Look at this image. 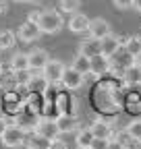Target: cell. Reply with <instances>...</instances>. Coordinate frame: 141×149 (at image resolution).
I'll list each match as a JSON object with an SVG mask.
<instances>
[{"label":"cell","instance_id":"cell-1","mask_svg":"<svg viewBox=\"0 0 141 149\" xmlns=\"http://www.w3.org/2000/svg\"><path fill=\"white\" fill-rule=\"evenodd\" d=\"M62 25L64 23H62L60 13H56V10H42V17L38 21V27L42 29V33H48V35L58 33Z\"/></svg>","mask_w":141,"mask_h":149},{"label":"cell","instance_id":"cell-2","mask_svg":"<svg viewBox=\"0 0 141 149\" xmlns=\"http://www.w3.org/2000/svg\"><path fill=\"white\" fill-rule=\"evenodd\" d=\"M0 139H2V145H4V147L15 149V147L25 145L27 133H25L21 126H17V124H8V126H6V130H4V135L0 137Z\"/></svg>","mask_w":141,"mask_h":149},{"label":"cell","instance_id":"cell-3","mask_svg":"<svg viewBox=\"0 0 141 149\" xmlns=\"http://www.w3.org/2000/svg\"><path fill=\"white\" fill-rule=\"evenodd\" d=\"M64 68H66V66H64L60 60H48V64H46L44 70H42V74L46 77V81H48L50 85H58V83L62 81Z\"/></svg>","mask_w":141,"mask_h":149},{"label":"cell","instance_id":"cell-4","mask_svg":"<svg viewBox=\"0 0 141 149\" xmlns=\"http://www.w3.org/2000/svg\"><path fill=\"white\" fill-rule=\"evenodd\" d=\"M83 81H85V74H81V72L75 70L73 66H68V68H64V74H62L60 85H62L66 91H75V89H79V87L83 85Z\"/></svg>","mask_w":141,"mask_h":149},{"label":"cell","instance_id":"cell-5","mask_svg":"<svg viewBox=\"0 0 141 149\" xmlns=\"http://www.w3.org/2000/svg\"><path fill=\"white\" fill-rule=\"evenodd\" d=\"M17 37H19L21 42L25 44H31V42H38L40 37H42V29L38 27V23H31V21H25L19 31H17Z\"/></svg>","mask_w":141,"mask_h":149},{"label":"cell","instance_id":"cell-6","mask_svg":"<svg viewBox=\"0 0 141 149\" xmlns=\"http://www.w3.org/2000/svg\"><path fill=\"white\" fill-rule=\"evenodd\" d=\"M110 62H112V66H110V68H114V70H118V72L122 74L129 66H133V64H135V56H131L125 48H120V50L112 56V58H110Z\"/></svg>","mask_w":141,"mask_h":149},{"label":"cell","instance_id":"cell-7","mask_svg":"<svg viewBox=\"0 0 141 149\" xmlns=\"http://www.w3.org/2000/svg\"><path fill=\"white\" fill-rule=\"evenodd\" d=\"M35 133H40L42 137H46V139H50V141H54V139H58L60 130H58V124H56L54 118H40L38 126H35Z\"/></svg>","mask_w":141,"mask_h":149},{"label":"cell","instance_id":"cell-8","mask_svg":"<svg viewBox=\"0 0 141 149\" xmlns=\"http://www.w3.org/2000/svg\"><path fill=\"white\" fill-rule=\"evenodd\" d=\"M27 56H29V70H33V72H42V70H44V66H46V64H48V60H50L48 52H46V50H42V48L31 50Z\"/></svg>","mask_w":141,"mask_h":149},{"label":"cell","instance_id":"cell-9","mask_svg":"<svg viewBox=\"0 0 141 149\" xmlns=\"http://www.w3.org/2000/svg\"><path fill=\"white\" fill-rule=\"evenodd\" d=\"M87 33H89V37H96V40H104V37H108V35L112 33V29H110V23H108V21H104V19H91Z\"/></svg>","mask_w":141,"mask_h":149},{"label":"cell","instance_id":"cell-10","mask_svg":"<svg viewBox=\"0 0 141 149\" xmlns=\"http://www.w3.org/2000/svg\"><path fill=\"white\" fill-rule=\"evenodd\" d=\"M89 128H91V133H94L96 139H112L114 137V128H112V124L108 120L98 118V120H94L89 124Z\"/></svg>","mask_w":141,"mask_h":149},{"label":"cell","instance_id":"cell-11","mask_svg":"<svg viewBox=\"0 0 141 149\" xmlns=\"http://www.w3.org/2000/svg\"><path fill=\"white\" fill-rule=\"evenodd\" d=\"M110 66H112V62H110L108 56L98 54V56L91 58V72L89 74H94V77H102V74H106L110 70Z\"/></svg>","mask_w":141,"mask_h":149},{"label":"cell","instance_id":"cell-12","mask_svg":"<svg viewBox=\"0 0 141 149\" xmlns=\"http://www.w3.org/2000/svg\"><path fill=\"white\" fill-rule=\"evenodd\" d=\"M89 21H91V19H87V15L75 13V15H70V19H68V29L73 33H85L87 29H89Z\"/></svg>","mask_w":141,"mask_h":149},{"label":"cell","instance_id":"cell-13","mask_svg":"<svg viewBox=\"0 0 141 149\" xmlns=\"http://www.w3.org/2000/svg\"><path fill=\"white\" fill-rule=\"evenodd\" d=\"M79 54L87 56V58H94V56L102 54V42L96 40V37H87V40H83L81 46H79Z\"/></svg>","mask_w":141,"mask_h":149},{"label":"cell","instance_id":"cell-14","mask_svg":"<svg viewBox=\"0 0 141 149\" xmlns=\"http://www.w3.org/2000/svg\"><path fill=\"white\" fill-rule=\"evenodd\" d=\"M56 124H58V130H60V135L64 133H75V130L79 128V120L75 114H60L56 118Z\"/></svg>","mask_w":141,"mask_h":149},{"label":"cell","instance_id":"cell-15","mask_svg":"<svg viewBox=\"0 0 141 149\" xmlns=\"http://www.w3.org/2000/svg\"><path fill=\"white\" fill-rule=\"evenodd\" d=\"M48 87H50V83L46 81V77L40 72H35V74H31V79H29V83H27V89H29V93L31 95H35V93H46L48 91Z\"/></svg>","mask_w":141,"mask_h":149},{"label":"cell","instance_id":"cell-16","mask_svg":"<svg viewBox=\"0 0 141 149\" xmlns=\"http://www.w3.org/2000/svg\"><path fill=\"white\" fill-rule=\"evenodd\" d=\"M102 42V54L104 56H108V58H112V56L120 50V37H116V35H108V37H104V40H100Z\"/></svg>","mask_w":141,"mask_h":149},{"label":"cell","instance_id":"cell-17","mask_svg":"<svg viewBox=\"0 0 141 149\" xmlns=\"http://www.w3.org/2000/svg\"><path fill=\"white\" fill-rule=\"evenodd\" d=\"M38 122H40L38 114H33V112H29V110L21 112V114L17 116V126H21L23 130H35Z\"/></svg>","mask_w":141,"mask_h":149},{"label":"cell","instance_id":"cell-18","mask_svg":"<svg viewBox=\"0 0 141 149\" xmlns=\"http://www.w3.org/2000/svg\"><path fill=\"white\" fill-rule=\"evenodd\" d=\"M48 145H50V139L42 137L40 133H35V130L31 135H27V139H25V147L27 149H48Z\"/></svg>","mask_w":141,"mask_h":149},{"label":"cell","instance_id":"cell-19","mask_svg":"<svg viewBox=\"0 0 141 149\" xmlns=\"http://www.w3.org/2000/svg\"><path fill=\"white\" fill-rule=\"evenodd\" d=\"M10 70L19 72V70H29V56L17 52L13 58H10Z\"/></svg>","mask_w":141,"mask_h":149},{"label":"cell","instance_id":"cell-20","mask_svg":"<svg viewBox=\"0 0 141 149\" xmlns=\"http://www.w3.org/2000/svg\"><path fill=\"white\" fill-rule=\"evenodd\" d=\"M73 68L79 70L81 74H89L91 72V58H87L83 54H77L73 58Z\"/></svg>","mask_w":141,"mask_h":149},{"label":"cell","instance_id":"cell-21","mask_svg":"<svg viewBox=\"0 0 141 149\" xmlns=\"http://www.w3.org/2000/svg\"><path fill=\"white\" fill-rule=\"evenodd\" d=\"M122 79H125L127 85H141V68L137 64L129 66L125 72H122Z\"/></svg>","mask_w":141,"mask_h":149},{"label":"cell","instance_id":"cell-22","mask_svg":"<svg viewBox=\"0 0 141 149\" xmlns=\"http://www.w3.org/2000/svg\"><path fill=\"white\" fill-rule=\"evenodd\" d=\"M94 133H91V128L87 126V128H79V133H77V147L81 149H89L91 141H94Z\"/></svg>","mask_w":141,"mask_h":149},{"label":"cell","instance_id":"cell-23","mask_svg":"<svg viewBox=\"0 0 141 149\" xmlns=\"http://www.w3.org/2000/svg\"><path fill=\"white\" fill-rule=\"evenodd\" d=\"M17 44V35L8 29H2L0 31V52H4V50H10L13 46Z\"/></svg>","mask_w":141,"mask_h":149},{"label":"cell","instance_id":"cell-24","mask_svg":"<svg viewBox=\"0 0 141 149\" xmlns=\"http://www.w3.org/2000/svg\"><path fill=\"white\" fill-rule=\"evenodd\" d=\"M125 50L131 54V56H137L141 54V37L139 35H131V37H127V42H125Z\"/></svg>","mask_w":141,"mask_h":149},{"label":"cell","instance_id":"cell-25","mask_svg":"<svg viewBox=\"0 0 141 149\" xmlns=\"http://www.w3.org/2000/svg\"><path fill=\"white\" fill-rule=\"evenodd\" d=\"M125 133L133 139V141H141V118H135L127 124V130Z\"/></svg>","mask_w":141,"mask_h":149},{"label":"cell","instance_id":"cell-26","mask_svg":"<svg viewBox=\"0 0 141 149\" xmlns=\"http://www.w3.org/2000/svg\"><path fill=\"white\" fill-rule=\"evenodd\" d=\"M0 87H4L6 91H10V89H15V87H17L15 70H8V72H2V74H0Z\"/></svg>","mask_w":141,"mask_h":149},{"label":"cell","instance_id":"cell-27","mask_svg":"<svg viewBox=\"0 0 141 149\" xmlns=\"http://www.w3.org/2000/svg\"><path fill=\"white\" fill-rule=\"evenodd\" d=\"M79 6H81V0H60V10L62 13L75 15V13H79Z\"/></svg>","mask_w":141,"mask_h":149},{"label":"cell","instance_id":"cell-28","mask_svg":"<svg viewBox=\"0 0 141 149\" xmlns=\"http://www.w3.org/2000/svg\"><path fill=\"white\" fill-rule=\"evenodd\" d=\"M15 77H17V85L27 87V83H29V79H31V72H29V70H19V72H15Z\"/></svg>","mask_w":141,"mask_h":149},{"label":"cell","instance_id":"cell-29","mask_svg":"<svg viewBox=\"0 0 141 149\" xmlns=\"http://www.w3.org/2000/svg\"><path fill=\"white\" fill-rule=\"evenodd\" d=\"M108 145H110V139H94L89 149H108Z\"/></svg>","mask_w":141,"mask_h":149},{"label":"cell","instance_id":"cell-30","mask_svg":"<svg viewBox=\"0 0 141 149\" xmlns=\"http://www.w3.org/2000/svg\"><path fill=\"white\" fill-rule=\"evenodd\" d=\"M114 6L120 8V10H125V8H133V0H112Z\"/></svg>","mask_w":141,"mask_h":149},{"label":"cell","instance_id":"cell-31","mask_svg":"<svg viewBox=\"0 0 141 149\" xmlns=\"http://www.w3.org/2000/svg\"><path fill=\"white\" fill-rule=\"evenodd\" d=\"M40 17H42V10H31V13H29V17H27V21L38 23V21H40Z\"/></svg>","mask_w":141,"mask_h":149},{"label":"cell","instance_id":"cell-32","mask_svg":"<svg viewBox=\"0 0 141 149\" xmlns=\"http://www.w3.org/2000/svg\"><path fill=\"white\" fill-rule=\"evenodd\" d=\"M48 149H66V145H64L62 141H58V139H54V141H50V145H48Z\"/></svg>","mask_w":141,"mask_h":149},{"label":"cell","instance_id":"cell-33","mask_svg":"<svg viewBox=\"0 0 141 149\" xmlns=\"http://www.w3.org/2000/svg\"><path fill=\"white\" fill-rule=\"evenodd\" d=\"M108 149H127V147L122 145L118 139H110V145H108Z\"/></svg>","mask_w":141,"mask_h":149},{"label":"cell","instance_id":"cell-34","mask_svg":"<svg viewBox=\"0 0 141 149\" xmlns=\"http://www.w3.org/2000/svg\"><path fill=\"white\" fill-rule=\"evenodd\" d=\"M6 126H8V122L2 118V116H0V137H2L4 135V130H6Z\"/></svg>","mask_w":141,"mask_h":149},{"label":"cell","instance_id":"cell-35","mask_svg":"<svg viewBox=\"0 0 141 149\" xmlns=\"http://www.w3.org/2000/svg\"><path fill=\"white\" fill-rule=\"evenodd\" d=\"M8 8V2H6V0H0V13H4Z\"/></svg>","mask_w":141,"mask_h":149},{"label":"cell","instance_id":"cell-36","mask_svg":"<svg viewBox=\"0 0 141 149\" xmlns=\"http://www.w3.org/2000/svg\"><path fill=\"white\" fill-rule=\"evenodd\" d=\"M133 8L141 13V0H133Z\"/></svg>","mask_w":141,"mask_h":149},{"label":"cell","instance_id":"cell-37","mask_svg":"<svg viewBox=\"0 0 141 149\" xmlns=\"http://www.w3.org/2000/svg\"><path fill=\"white\" fill-rule=\"evenodd\" d=\"M135 64H137V66L141 68V54H139V56H137V58H135Z\"/></svg>","mask_w":141,"mask_h":149},{"label":"cell","instance_id":"cell-38","mask_svg":"<svg viewBox=\"0 0 141 149\" xmlns=\"http://www.w3.org/2000/svg\"><path fill=\"white\" fill-rule=\"evenodd\" d=\"M2 72H4V68H2V64H0V74H2Z\"/></svg>","mask_w":141,"mask_h":149},{"label":"cell","instance_id":"cell-39","mask_svg":"<svg viewBox=\"0 0 141 149\" xmlns=\"http://www.w3.org/2000/svg\"><path fill=\"white\" fill-rule=\"evenodd\" d=\"M29 2H42V0H29Z\"/></svg>","mask_w":141,"mask_h":149},{"label":"cell","instance_id":"cell-40","mask_svg":"<svg viewBox=\"0 0 141 149\" xmlns=\"http://www.w3.org/2000/svg\"><path fill=\"white\" fill-rule=\"evenodd\" d=\"M17 2H25V0H17Z\"/></svg>","mask_w":141,"mask_h":149},{"label":"cell","instance_id":"cell-41","mask_svg":"<svg viewBox=\"0 0 141 149\" xmlns=\"http://www.w3.org/2000/svg\"><path fill=\"white\" fill-rule=\"evenodd\" d=\"M139 149H141V141H139Z\"/></svg>","mask_w":141,"mask_h":149},{"label":"cell","instance_id":"cell-42","mask_svg":"<svg viewBox=\"0 0 141 149\" xmlns=\"http://www.w3.org/2000/svg\"><path fill=\"white\" fill-rule=\"evenodd\" d=\"M77 149H81V147H77Z\"/></svg>","mask_w":141,"mask_h":149}]
</instances>
